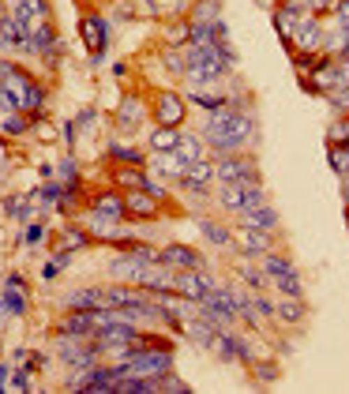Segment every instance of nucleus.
Wrapping results in <instances>:
<instances>
[{
    "label": "nucleus",
    "mask_w": 349,
    "mask_h": 394,
    "mask_svg": "<svg viewBox=\"0 0 349 394\" xmlns=\"http://www.w3.org/2000/svg\"><path fill=\"white\" fill-rule=\"evenodd\" d=\"M331 143L349 147V117H342V120H338V124L331 128Z\"/></svg>",
    "instance_id": "nucleus-33"
},
{
    "label": "nucleus",
    "mask_w": 349,
    "mask_h": 394,
    "mask_svg": "<svg viewBox=\"0 0 349 394\" xmlns=\"http://www.w3.org/2000/svg\"><path fill=\"white\" fill-rule=\"evenodd\" d=\"M143 117H147V102H143V98H139L135 90H132V94H124L121 105H117V120H121V128H135Z\"/></svg>",
    "instance_id": "nucleus-12"
},
{
    "label": "nucleus",
    "mask_w": 349,
    "mask_h": 394,
    "mask_svg": "<svg viewBox=\"0 0 349 394\" xmlns=\"http://www.w3.org/2000/svg\"><path fill=\"white\" fill-rule=\"evenodd\" d=\"M158 259L169 263L173 270H199L203 267V259H199V251L195 248H184V245H169L158 251Z\"/></svg>",
    "instance_id": "nucleus-10"
},
{
    "label": "nucleus",
    "mask_w": 349,
    "mask_h": 394,
    "mask_svg": "<svg viewBox=\"0 0 349 394\" xmlns=\"http://www.w3.org/2000/svg\"><path fill=\"white\" fill-rule=\"evenodd\" d=\"M252 308H255V316H259V319H263V316H274V305H271L267 297H259V293L252 297Z\"/></svg>",
    "instance_id": "nucleus-35"
},
{
    "label": "nucleus",
    "mask_w": 349,
    "mask_h": 394,
    "mask_svg": "<svg viewBox=\"0 0 349 394\" xmlns=\"http://www.w3.org/2000/svg\"><path fill=\"white\" fill-rule=\"evenodd\" d=\"M91 214H94V218H102V221H121V218L128 214L124 196H117V191H102V196H94Z\"/></svg>",
    "instance_id": "nucleus-11"
},
{
    "label": "nucleus",
    "mask_w": 349,
    "mask_h": 394,
    "mask_svg": "<svg viewBox=\"0 0 349 394\" xmlns=\"http://www.w3.org/2000/svg\"><path fill=\"white\" fill-rule=\"evenodd\" d=\"M241 218H244V226H255V229H271V233H274V226H278V210H271V203L248 207V210H241Z\"/></svg>",
    "instance_id": "nucleus-14"
},
{
    "label": "nucleus",
    "mask_w": 349,
    "mask_h": 394,
    "mask_svg": "<svg viewBox=\"0 0 349 394\" xmlns=\"http://www.w3.org/2000/svg\"><path fill=\"white\" fill-rule=\"evenodd\" d=\"M8 387V365H0V391Z\"/></svg>",
    "instance_id": "nucleus-43"
},
{
    "label": "nucleus",
    "mask_w": 349,
    "mask_h": 394,
    "mask_svg": "<svg viewBox=\"0 0 349 394\" xmlns=\"http://www.w3.org/2000/svg\"><path fill=\"white\" fill-rule=\"evenodd\" d=\"M154 120L162 128H181L184 124V98L177 90H162L154 102Z\"/></svg>",
    "instance_id": "nucleus-7"
},
{
    "label": "nucleus",
    "mask_w": 349,
    "mask_h": 394,
    "mask_svg": "<svg viewBox=\"0 0 349 394\" xmlns=\"http://www.w3.org/2000/svg\"><path fill=\"white\" fill-rule=\"evenodd\" d=\"M79 34H83V45L91 49V57H94V60L105 53L109 27H105V19H102V15H94V12H91V15H83V19H79ZM94 60H91V64H94Z\"/></svg>",
    "instance_id": "nucleus-6"
},
{
    "label": "nucleus",
    "mask_w": 349,
    "mask_h": 394,
    "mask_svg": "<svg viewBox=\"0 0 349 394\" xmlns=\"http://www.w3.org/2000/svg\"><path fill=\"white\" fill-rule=\"evenodd\" d=\"M293 34H297V53H315V49H323V23H319L315 12L297 15Z\"/></svg>",
    "instance_id": "nucleus-5"
},
{
    "label": "nucleus",
    "mask_w": 349,
    "mask_h": 394,
    "mask_svg": "<svg viewBox=\"0 0 349 394\" xmlns=\"http://www.w3.org/2000/svg\"><path fill=\"white\" fill-rule=\"evenodd\" d=\"M233 245L244 251V256H267L271 251V229H255V226H244L241 233L233 237Z\"/></svg>",
    "instance_id": "nucleus-9"
},
{
    "label": "nucleus",
    "mask_w": 349,
    "mask_h": 394,
    "mask_svg": "<svg viewBox=\"0 0 349 394\" xmlns=\"http://www.w3.org/2000/svg\"><path fill=\"white\" fill-rule=\"evenodd\" d=\"M255 376H259V379H274V376H278V368H267V365H259V368H255Z\"/></svg>",
    "instance_id": "nucleus-41"
},
{
    "label": "nucleus",
    "mask_w": 349,
    "mask_h": 394,
    "mask_svg": "<svg viewBox=\"0 0 349 394\" xmlns=\"http://www.w3.org/2000/svg\"><path fill=\"white\" fill-rule=\"evenodd\" d=\"M214 177L222 184H259V169L252 158L244 154H222V161L214 166Z\"/></svg>",
    "instance_id": "nucleus-3"
},
{
    "label": "nucleus",
    "mask_w": 349,
    "mask_h": 394,
    "mask_svg": "<svg viewBox=\"0 0 349 394\" xmlns=\"http://www.w3.org/2000/svg\"><path fill=\"white\" fill-rule=\"evenodd\" d=\"M211 289H214V282H211L207 270H177V293L188 297L192 305H199Z\"/></svg>",
    "instance_id": "nucleus-8"
},
{
    "label": "nucleus",
    "mask_w": 349,
    "mask_h": 394,
    "mask_svg": "<svg viewBox=\"0 0 349 394\" xmlns=\"http://www.w3.org/2000/svg\"><path fill=\"white\" fill-rule=\"evenodd\" d=\"M94 124V109H83V113H79V128H91Z\"/></svg>",
    "instance_id": "nucleus-40"
},
{
    "label": "nucleus",
    "mask_w": 349,
    "mask_h": 394,
    "mask_svg": "<svg viewBox=\"0 0 349 394\" xmlns=\"http://www.w3.org/2000/svg\"><path fill=\"white\" fill-rule=\"evenodd\" d=\"M124 207H128V214H135V218H154L158 214V199L151 196V191H143V188H132L124 196Z\"/></svg>",
    "instance_id": "nucleus-13"
},
{
    "label": "nucleus",
    "mask_w": 349,
    "mask_h": 394,
    "mask_svg": "<svg viewBox=\"0 0 349 394\" xmlns=\"http://www.w3.org/2000/svg\"><path fill=\"white\" fill-rule=\"evenodd\" d=\"M165 68H169L173 75H184V72H188V57L173 53V49H165Z\"/></svg>",
    "instance_id": "nucleus-31"
},
{
    "label": "nucleus",
    "mask_w": 349,
    "mask_h": 394,
    "mask_svg": "<svg viewBox=\"0 0 349 394\" xmlns=\"http://www.w3.org/2000/svg\"><path fill=\"white\" fill-rule=\"evenodd\" d=\"M177 154H181L184 161H199L203 158V143H199L195 136H181L177 139Z\"/></svg>",
    "instance_id": "nucleus-23"
},
{
    "label": "nucleus",
    "mask_w": 349,
    "mask_h": 394,
    "mask_svg": "<svg viewBox=\"0 0 349 394\" xmlns=\"http://www.w3.org/2000/svg\"><path fill=\"white\" fill-rule=\"evenodd\" d=\"M263 270H267V278H278V275H289L293 263H289L285 256H271V251H267V256H263Z\"/></svg>",
    "instance_id": "nucleus-26"
},
{
    "label": "nucleus",
    "mask_w": 349,
    "mask_h": 394,
    "mask_svg": "<svg viewBox=\"0 0 349 394\" xmlns=\"http://www.w3.org/2000/svg\"><path fill=\"white\" fill-rule=\"evenodd\" d=\"M87 240H91V237H87V233H79V229H72V233H68V237H64V248H83V245H87Z\"/></svg>",
    "instance_id": "nucleus-37"
},
{
    "label": "nucleus",
    "mask_w": 349,
    "mask_h": 394,
    "mask_svg": "<svg viewBox=\"0 0 349 394\" xmlns=\"http://www.w3.org/2000/svg\"><path fill=\"white\" fill-rule=\"evenodd\" d=\"M109 158H113V161H124V166H143V161H147V154H143V150H135V147H124V143H117V139L109 143Z\"/></svg>",
    "instance_id": "nucleus-20"
},
{
    "label": "nucleus",
    "mask_w": 349,
    "mask_h": 394,
    "mask_svg": "<svg viewBox=\"0 0 349 394\" xmlns=\"http://www.w3.org/2000/svg\"><path fill=\"white\" fill-rule=\"evenodd\" d=\"M252 117L248 113H237V105H218L211 109V117H207V128H203V136H207V147H214L218 154H237L248 139H252Z\"/></svg>",
    "instance_id": "nucleus-1"
},
{
    "label": "nucleus",
    "mask_w": 349,
    "mask_h": 394,
    "mask_svg": "<svg viewBox=\"0 0 349 394\" xmlns=\"http://www.w3.org/2000/svg\"><path fill=\"white\" fill-rule=\"evenodd\" d=\"M42 237H45L42 226H27V229H23V240H27V245H42Z\"/></svg>",
    "instance_id": "nucleus-36"
},
{
    "label": "nucleus",
    "mask_w": 349,
    "mask_h": 394,
    "mask_svg": "<svg viewBox=\"0 0 349 394\" xmlns=\"http://www.w3.org/2000/svg\"><path fill=\"white\" fill-rule=\"evenodd\" d=\"M203 233L214 240V245H233V233H229L225 226H218V221H203Z\"/></svg>",
    "instance_id": "nucleus-28"
},
{
    "label": "nucleus",
    "mask_w": 349,
    "mask_h": 394,
    "mask_svg": "<svg viewBox=\"0 0 349 394\" xmlns=\"http://www.w3.org/2000/svg\"><path fill=\"white\" fill-rule=\"evenodd\" d=\"M241 278H244L252 289H263V286H267V270H255V267H241Z\"/></svg>",
    "instance_id": "nucleus-32"
},
{
    "label": "nucleus",
    "mask_w": 349,
    "mask_h": 394,
    "mask_svg": "<svg viewBox=\"0 0 349 394\" xmlns=\"http://www.w3.org/2000/svg\"><path fill=\"white\" fill-rule=\"evenodd\" d=\"M68 305L72 308H109V300H105V289H75V293H68Z\"/></svg>",
    "instance_id": "nucleus-18"
},
{
    "label": "nucleus",
    "mask_w": 349,
    "mask_h": 394,
    "mask_svg": "<svg viewBox=\"0 0 349 394\" xmlns=\"http://www.w3.org/2000/svg\"><path fill=\"white\" fill-rule=\"evenodd\" d=\"M177 139H181V128H162L158 124L154 131H151V150H177Z\"/></svg>",
    "instance_id": "nucleus-19"
},
{
    "label": "nucleus",
    "mask_w": 349,
    "mask_h": 394,
    "mask_svg": "<svg viewBox=\"0 0 349 394\" xmlns=\"http://www.w3.org/2000/svg\"><path fill=\"white\" fill-rule=\"evenodd\" d=\"M0 308L4 316H27V289L23 286H8L0 293Z\"/></svg>",
    "instance_id": "nucleus-17"
},
{
    "label": "nucleus",
    "mask_w": 349,
    "mask_h": 394,
    "mask_svg": "<svg viewBox=\"0 0 349 394\" xmlns=\"http://www.w3.org/2000/svg\"><path fill=\"white\" fill-rule=\"evenodd\" d=\"M184 335L192 338L199 349H211V342H214V335H218V323L203 319V316H195V323H188V330H184Z\"/></svg>",
    "instance_id": "nucleus-15"
},
{
    "label": "nucleus",
    "mask_w": 349,
    "mask_h": 394,
    "mask_svg": "<svg viewBox=\"0 0 349 394\" xmlns=\"http://www.w3.org/2000/svg\"><path fill=\"white\" fill-rule=\"evenodd\" d=\"M154 166L162 177H177V180H184V173H188V161L177 154V150H162V154L154 158Z\"/></svg>",
    "instance_id": "nucleus-16"
},
{
    "label": "nucleus",
    "mask_w": 349,
    "mask_h": 394,
    "mask_svg": "<svg viewBox=\"0 0 349 394\" xmlns=\"http://www.w3.org/2000/svg\"><path fill=\"white\" fill-rule=\"evenodd\" d=\"M327 158H331V166H334V173H338V177H349V147H342V143H331V150H327Z\"/></svg>",
    "instance_id": "nucleus-25"
},
{
    "label": "nucleus",
    "mask_w": 349,
    "mask_h": 394,
    "mask_svg": "<svg viewBox=\"0 0 349 394\" xmlns=\"http://www.w3.org/2000/svg\"><path fill=\"white\" fill-rule=\"evenodd\" d=\"M274 312H278V316H282L285 323H301V319H304V305H301V297H285Z\"/></svg>",
    "instance_id": "nucleus-22"
},
{
    "label": "nucleus",
    "mask_w": 349,
    "mask_h": 394,
    "mask_svg": "<svg viewBox=\"0 0 349 394\" xmlns=\"http://www.w3.org/2000/svg\"><path fill=\"white\" fill-rule=\"evenodd\" d=\"M8 214L19 218V221H27V218H31V199H23V196L8 199Z\"/></svg>",
    "instance_id": "nucleus-30"
},
{
    "label": "nucleus",
    "mask_w": 349,
    "mask_h": 394,
    "mask_svg": "<svg viewBox=\"0 0 349 394\" xmlns=\"http://www.w3.org/2000/svg\"><path fill=\"white\" fill-rule=\"evenodd\" d=\"M188 98H192L195 105H203V109H218V105H225V98H222V94H214V90H188Z\"/></svg>",
    "instance_id": "nucleus-27"
},
{
    "label": "nucleus",
    "mask_w": 349,
    "mask_h": 394,
    "mask_svg": "<svg viewBox=\"0 0 349 394\" xmlns=\"http://www.w3.org/2000/svg\"><path fill=\"white\" fill-rule=\"evenodd\" d=\"M327 57H315V53H297V68H301V72H315L319 64H323Z\"/></svg>",
    "instance_id": "nucleus-34"
},
{
    "label": "nucleus",
    "mask_w": 349,
    "mask_h": 394,
    "mask_svg": "<svg viewBox=\"0 0 349 394\" xmlns=\"http://www.w3.org/2000/svg\"><path fill=\"white\" fill-rule=\"evenodd\" d=\"M218 199H222L225 210H248V207L267 203V196H263V188L259 184H222Z\"/></svg>",
    "instance_id": "nucleus-4"
},
{
    "label": "nucleus",
    "mask_w": 349,
    "mask_h": 394,
    "mask_svg": "<svg viewBox=\"0 0 349 394\" xmlns=\"http://www.w3.org/2000/svg\"><path fill=\"white\" fill-rule=\"evenodd\" d=\"M57 180H61L64 188L79 191V166H75V158H64V161H57Z\"/></svg>",
    "instance_id": "nucleus-21"
},
{
    "label": "nucleus",
    "mask_w": 349,
    "mask_h": 394,
    "mask_svg": "<svg viewBox=\"0 0 349 394\" xmlns=\"http://www.w3.org/2000/svg\"><path fill=\"white\" fill-rule=\"evenodd\" d=\"M274 286H278V293H282V297H301V278H297V270H289V275H278V278H271Z\"/></svg>",
    "instance_id": "nucleus-24"
},
{
    "label": "nucleus",
    "mask_w": 349,
    "mask_h": 394,
    "mask_svg": "<svg viewBox=\"0 0 349 394\" xmlns=\"http://www.w3.org/2000/svg\"><path fill=\"white\" fill-rule=\"evenodd\" d=\"M334 12H338V19H342V27H349V0H338Z\"/></svg>",
    "instance_id": "nucleus-39"
},
{
    "label": "nucleus",
    "mask_w": 349,
    "mask_h": 394,
    "mask_svg": "<svg viewBox=\"0 0 349 394\" xmlns=\"http://www.w3.org/2000/svg\"><path fill=\"white\" fill-rule=\"evenodd\" d=\"M165 38H169V42H177V45L192 42V23H184V19H181V23H173L165 30Z\"/></svg>",
    "instance_id": "nucleus-29"
},
{
    "label": "nucleus",
    "mask_w": 349,
    "mask_h": 394,
    "mask_svg": "<svg viewBox=\"0 0 349 394\" xmlns=\"http://www.w3.org/2000/svg\"><path fill=\"white\" fill-rule=\"evenodd\" d=\"M64 143H68V147L75 143V124H64Z\"/></svg>",
    "instance_id": "nucleus-42"
},
{
    "label": "nucleus",
    "mask_w": 349,
    "mask_h": 394,
    "mask_svg": "<svg viewBox=\"0 0 349 394\" xmlns=\"http://www.w3.org/2000/svg\"><path fill=\"white\" fill-rule=\"evenodd\" d=\"M12 387H19V391H27V387H31V376H27V368H23V372H15Z\"/></svg>",
    "instance_id": "nucleus-38"
},
{
    "label": "nucleus",
    "mask_w": 349,
    "mask_h": 394,
    "mask_svg": "<svg viewBox=\"0 0 349 394\" xmlns=\"http://www.w3.org/2000/svg\"><path fill=\"white\" fill-rule=\"evenodd\" d=\"M0 90L15 102L19 113H38L45 102V90L38 79H31L23 68H15L12 60H0Z\"/></svg>",
    "instance_id": "nucleus-2"
}]
</instances>
